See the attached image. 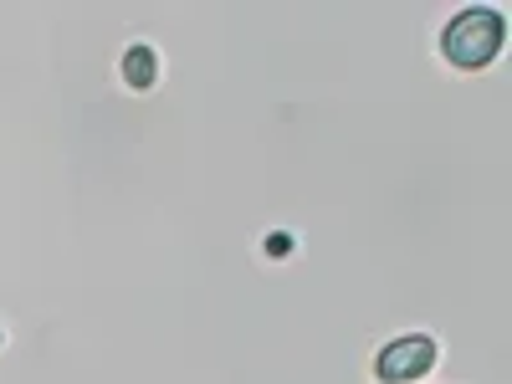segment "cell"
Returning a JSON list of instances; mask_svg holds the SVG:
<instances>
[{
	"label": "cell",
	"instance_id": "cell-2",
	"mask_svg": "<svg viewBox=\"0 0 512 384\" xmlns=\"http://www.w3.org/2000/svg\"><path fill=\"white\" fill-rule=\"evenodd\" d=\"M431 364H436V344H431V338H425V333H405V338H395L390 349H379L374 374H379L384 384H410V379H420Z\"/></svg>",
	"mask_w": 512,
	"mask_h": 384
},
{
	"label": "cell",
	"instance_id": "cell-1",
	"mask_svg": "<svg viewBox=\"0 0 512 384\" xmlns=\"http://www.w3.org/2000/svg\"><path fill=\"white\" fill-rule=\"evenodd\" d=\"M502 36H507V21H502V11H492V6H472V11H461L451 26H446V36H441V52H446V62H456V67H487L497 52H502Z\"/></svg>",
	"mask_w": 512,
	"mask_h": 384
},
{
	"label": "cell",
	"instance_id": "cell-3",
	"mask_svg": "<svg viewBox=\"0 0 512 384\" xmlns=\"http://www.w3.org/2000/svg\"><path fill=\"white\" fill-rule=\"evenodd\" d=\"M154 52L149 47H128V57H123V82L128 88H154Z\"/></svg>",
	"mask_w": 512,
	"mask_h": 384
}]
</instances>
